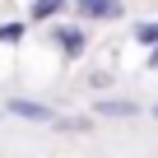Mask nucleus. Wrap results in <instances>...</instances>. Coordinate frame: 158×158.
I'll list each match as a JSON object with an SVG mask.
<instances>
[{
    "label": "nucleus",
    "mask_w": 158,
    "mask_h": 158,
    "mask_svg": "<svg viewBox=\"0 0 158 158\" xmlns=\"http://www.w3.org/2000/svg\"><path fill=\"white\" fill-rule=\"evenodd\" d=\"M28 19H10V23H0V42H5V47H19L23 37H28Z\"/></svg>",
    "instance_id": "8"
},
{
    "label": "nucleus",
    "mask_w": 158,
    "mask_h": 158,
    "mask_svg": "<svg viewBox=\"0 0 158 158\" xmlns=\"http://www.w3.org/2000/svg\"><path fill=\"white\" fill-rule=\"evenodd\" d=\"M70 10L84 23H116L126 19V0H70Z\"/></svg>",
    "instance_id": "2"
},
{
    "label": "nucleus",
    "mask_w": 158,
    "mask_h": 158,
    "mask_svg": "<svg viewBox=\"0 0 158 158\" xmlns=\"http://www.w3.org/2000/svg\"><path fill=\"white\" fill-rule=\"evenodd\" d=\"M89 89H98V93L112 89V70H93V74H89Z\"/></svg>",
    "instance_id": "9"
},
{
    "label": "nucleus",
    "mask_w": 158,
    "mask_h": 158,
    "mask_svg": "<svg viewBox=\"0 0 158 158\" xmlns=\"http://www.w3.org/2000/svg\"><path fill=\"white\" fill-rule=\"evenodd\" d=\"M47 42L60 51L65 65H74V60L89 56V28H84V19L79 23H47Z\"/></svg>",
    "instance_id": "1"
},
{
    "label": "nucleus",
    "mask_w": 158,
    "mask_h": 158,
    "mask_svg": "<svg viewBox=\"0 0 158 158\" xmlns=\"http://www.w3.org/2000/svg\"><path fill=\"white\" fill-rule=\"evenodd\" d=\"M144 107L135 102V98H116V93H102L98 102H93V116L98 121H130V116H139Z\"/></svg>",
    "instance_id": "4"
},
{
    "label": "nucleus",
    "mask_w": 158,
    "mask_h": 158,
    "mask_svg": "<svg viewBox=\"0 0 158 158\" xmlns=\"http://www.w3.org/2000/svg\"><path fill=\"white\" fill-rule=\"evenodd\" d=\"M130 42L135 47H158V19H139L130 28Z\"/></svg>",
    "instance_id": "7"
},
{
    "label": "nucleus",
    "mask_w": 158,
    "mask_h": 158,
    "mask_svg": "<svg viewBox=\"0 0 158 158\" xmlns=\"http://www.w3.org/2000/svg\"><path fill=\"white\" fill-rule=\"evenodd\" d=\"M144 70H158V47H144Z\"/></svg>",
    "instance_id": "10"
},
{
    "label": "nucleus",
    "mask_w": 158,
    "mask_h": 158,
    "mask_svg": "<svg viewBox=\"0 0 158 158\" xmlns=\"http://www.w3.org/2000/svg\"><path fill=\"white\" fill-rule=\"evenodd\" d=\"M5 112L19 121H33V126H56V116H60L51 102H37V98H5Z\"/></svg>",
    "instance_id": "3"
},
{
    "label": "nucleus",
    "mask_w": 158,
    "mask_h": 158,
    "mask_svg": "<svg viewBox=\"0 0 158 158\" xmlns=\"http://www.w3.org/2000/svg\"><path fill=\"white\" fill-rule=\"evenodd\" d=\"M98 126V116L89 112V116H56V130H65V135H89Z\"/></svg>",
    "instance_id": "6"
},
{
    "label": "nucleus",
    "mask_w": 158,
    "mask_h": 158,
    "mask_svg": "<svg viewBox=\"0 0 158 158\" xmlns=\"http://www.w3.org/2000/svg\"><path fill=\"white\" fill-rule=\"evenodd\" d=\"M70 10V0H28V23H56L60 14Z\"/></svg>",
    "instance_id": "5"
},
{
    "label": "nucleus",
    "mask_w": 158,
    "mask_h": 158,
    "mask_svg": "<svg viewBox=\"0 0 158 158\" xmlns=\"http://www.w3.org/2000/svg\"><path fill=\"white\" fill-rule=\"evenodd\" d=\"M149 116H153V121H158V102H153V107H149Z\"/></svg>",
    "instance_id": "11"
}]
</instances>
